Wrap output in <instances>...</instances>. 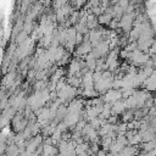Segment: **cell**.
<instances>
[{
  "mask_svg": "<svg viewBox=\"0 0 156 156\" xmlns=\"http://www.w3.org/2000/svg\"><path fill=\"white\" fill-rule=\"evenodd\" d=\"M91 49H93V46H91L90 41L84 40V41H82L80 45L78 46V49H77V55H87V54H89V52L91 51Z\"/></svg>",
  "mask_w": 156,
  "mask_h": 156,
  "instance_id": "3957f363",
  "label": "cell"
},
{
  "mask_svg": "<svg viewBox=\"0 0 156 156\" xmlns=\"http://www.w3.org/2000/svg\"><path fill=\"white\" fill-rule=\"evenodd\" d=\"M85 2H87V0H74V6H76L77 9H79V7H82Z\"/></svg>",
  "mask_w": 156,
  "mask_h": 156,
  "instance_id": "52a82bcc",
  "label": "cell"
},
{
  "mask_svg": "<svg viewBox=\"0 0 156 156\" xmlns=\"http://www.w3.org/2000/svg\"><path fill=\"white\" fill-rule=\"evenodd\" d=\"M111 20H112V16H111L110 13H106V12H104V13L99 15L98 22H100V23H102V24H108V23L111 22Z\"/></svg>",
  "mask_w": 156,
  "mask_h": 156,
  "instance_id": "5b68a950",
  "label": "cell"
},
{
  "mask_svg": "<svg viewBox=\"0 0 156 156\" xmlns=\"http://www.w3.org/2000/svg\"><path fill=\"white\" fill-rule=\"evenodd\" d=\"M26 38H27V32H21V33L17 35V43H20V44L24 43Z\"/></svg>",
  "mask_w": 156,
  "mask_h": 156,
  "instance_id": "8992f818",
  "label": "cell"
},
{
  "mask_svg": "<svg viewBox=\"0 0 156 156\" xmlns=\"http://www.w3.org/2000/svg\"><path fill=\"white\" fill-rule=\"evenodd\" d=\"M134 17H135V12L132 13H123L122 17L118 21V27H121L124 32H129L133 28L134 24Z\"/></svg>",
  "mask_w": 156,
  "mask_h": 156,
  "instance_id": "6da1fadb",
  "label": "cell"
},
{
  "mask_svg": "<svg viewBox=\"0 0 156 156\" xmlns=\"http://www.w3.org/2000/svg\"><path fill=\"white\" fill-rule=\"evenodd\" d=\"M126 110V106H124V102L123 101H115L112 107H111V112L113 113H121V112H124Z\"/></svg>",
  "mask_w": 156,
  "mask_h": 156,
  "instance_id": "277c9868",
  "label": "cell"
},
{
  "mask_svg": "<svg viewBox=\"0 0 156 156\" xmlns=\"http://www.w3.org/2000/svg\"><path fill=\"white\" fill-rule=\"evenodd\" d=\"M121 98H122V91L116 89V90H108L107 94H106V96H105V100H106L107 102L113 104L115 101L119 100Z\"/></svg>",
  "mask_w": 156,
  "mask_h": 156,
  "instance_id": "7a4b0ae2",
  "label": "cell"
}]
</instances>
